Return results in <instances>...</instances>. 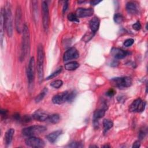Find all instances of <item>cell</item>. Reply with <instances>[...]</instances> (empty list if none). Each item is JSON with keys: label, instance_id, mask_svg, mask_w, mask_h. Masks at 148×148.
I'll return each instance as SVG.
<instances>
[{"label": "cell", "instance_id": "41", "mask_svg": "<svg viewBox=\"0 0 148 148\" xmlns=\"http://www.w3.org/2000/svg\"><path fill=\"white\" fill-rule=\"evenodd\" d=\"M119 64V62H118L117 61H113V62L112 64V65H112V66H116V65H117V64Z\"/></svg>", "mask_w": 148, "mask_h": 148}, {"label": "cell", "instance_id": "34", "mask_svg": "<svg viewBox=\"0 0 148 148\" xmlns=\"http://www.w3.org/2000/svg\"><path fill=\"white\" fill-rule=\"evenodd\" d=\"M93 36V34L92 33H88L85 34V35L83 37V40L86 42H87L89 41L90 39H91L92 38V37Z\"/></svg>", "mask_w": 148, "mask_h": 148}, {"label": "cell", "instance_id": "3", "mask_svg": "<svg viewBox=\"0 0 148 148\" xmlns=\"http://www.w3.org/2000/svg\"><path fill=\"white\" fill-rule=\"evenodd\" d=\"M10 4L7 2L4 9L5 26L8 36L11 37L13 35V16L10 7Z\"/></svg>", "mask_w": 148, "mask_h": 148}, {"label": "cell", "instance_id": "39", "mask_svg": "<svg viewBox=\"0 0 148 148\" xmlns=\"http://www.w3.org/2000/svg\"><path fill=\"white\" fill-rule=\"evenodd\" d=\"M8 113V111L5 109H1V114L2 117H6Z\"/></svg>", "mask_w": 148, "mask_h": 148}, {"label": "cell", "instance_id": "5", "mask_svg": "<svg viewBox=\"0 0 148 148\" xmlns=\"http://www.w3.org/2000/svg\"><path fill=\"white\" fill-rule=\"evenodd\" d=\"M42 23L43 28L45 32H47L49 27L50 17L49 8L46 1H43L42 3Z\"/></svg>", "mask_w": 148, "mask_h": 148}, {"label": "cell", "instance_id": "16", "mask_svg": "<svg viewBox=\"0 0 148 148\" xmlns=\"http://www.w3.org/2000/svg\"><path fill=\"white\" fill-rule=\"evenodd\" d=\"M89 24H90V28L91 31L93 33H95L99 29V24H100V20L98 17H94L90 21Z\"/></svg>", "mask_w": 148, "mask_h": 148}, {"label": "cell", "instance_id": "8", "mask_svg": "<svg viewBox=\"0 0 148 148\" xmlns=\"http://www.w3.org/2000/svg\"><path fill=\"white\" fill-rule=\"evenodd\" d=\"M35 59L34 57H31L29 60L27 70V75L28 78V81L29 84H31L35 78Z\"/></svg>", "mask_w": 148, "mask_h": 148}, {"label": "cell", "instance_id": "22", "mask_svg": "<svg viewBox=\"0 0 148 148\" xmlns=\"http://www.w3.org/2000/svg\"><path fill=\"white\" fill-rule=\"evenodd\" d=\"M79 66V64L76 61L69 62L65 65V69L67 71H73Z\"/></svg>", "mask_w": 148, "mask_h": 148}, {"label": "cell", "instance_id": "37", "mask_svg": "<svg viewBox=\"0 0 148 148\" xmlns=\"http://www.w3.org/2000/svg\"><path fill=\"white\" fill-rule=\"evenodd\" d=\"M68 1H65L64 4V6L62 9L63 13H64L66 11V10L68 9Z\"/></svg>", "mask_w": 148, "mask_h": 148}, {"label": "cell", "instance_id": "21", "mask_svg": "<svg viewBox=\"0 0 148 148\" xmlns=\"http://www.w3.org/2000/svg\"><path fill=\"white\" fill-rule=\"evenodd\" d=\"M105 112H106V109L102 108L97 109L94 113V115H93L94 120H98V119L103 117L105 114Z\"/></svg>", "mask_w": 148, "mask_h": 148}, {"label": "cell", "instance_id": "32", "mask_svg": "<svg viewBox=\"0 0 148 148\" xmlns=\"http://www.w3.org/2000/svg\"><path fill=\"white\" fill-rule=\"evenodd\" d=\"M134 43V40L133 39L130 38L128 39L127 40H125L123 43V45L125 46V47H130L131 45H132Z\"/></svg>", "mask_w": 148, "mask_h": 148}, {"label": "cell", "instance_id": "6", "mask_svg": "<svg viewBox=\"0 0 148 148\" xmlns=\"http://www.w3.org/2000/svg\"><path fill=\"white\" fill-rule=\"evenodd\" d=\"M114 86L119 88H124L130 87L132 84V79L130 77H115L111 80Z\"/></svg>", "mask_w": 148, "mask_h": 148}, {"label": "cell", "instance_id": "24", "mask_svg": "<svg viewBox=\"0 0 148 148\" xmlns=\"http://www.w3.org/2000/svg\"><path fill=\"white\" fill-rule=\"evenodd\" d=\"M113 125V123L112 121L109 119H104L103 121V127L104 132H107L109 130H110Z\"/></svg>", "mask_w": 148, "mask_h": 148}, {"label": "cell", "instance_id": "25", "mask_svg": "<svg viewBox=\"0 0 148 148\" xmlns=\"http://www.w3.org/2000/svg\"><path fill=\"white\" fill-rule=\"evenodd\" d=\"M47 120L52 124H57L60 121V117L58 114H53L49 116Z\"/></svg>", "mask_w": 148, "mask_h": 148}, {"label": "cell", "instance_id": "2", "mask_svg": "<svg viewBox=\"0 0 148 148\" xmlns=\"http://www.w3.org/2000/svg\"><path fill=\"white\" fill-rule=\"evenodd\" d=\"M23 36L21 40V56L22 60L28 54L30 49V38L28 27L26 24L24 25L23 29Z\"/></svg>", "mask_w": 148, "mask_h": 148}, {"label": "cell", "instance_id": "33", "mask_svg": "<svg viewBox=\"0 0 148 148\" xmlns=\"http://www.w3.org/2000/svg\"><path fill=\"white\" fill-rule=\"evenodd\" d=\"M69 147H83V145L82 143L78 142H75L71 143L70 145L68 146Z\"/></svg>", "mask_w": 148, "mask_h": 148}, {"label": "cell", "instance_id": "7", "mask_svg": "<svg viewBox=\"0 0 148 148\" xmlns=\"http://www.w3.org/2000/svg\"><path fill=\"white\" fill-rule=\"evenodd\" d=\"M14 20H15V27H16V31L18 33H20L21 31H23L24 25H23V23H22L23 15H22L21 9L20 6L18 5L17 6V8L16 10Z\"/></svg>", "mask_w": 148, "mask_h": 148}, {"label": "cell", "instance_id": "11", "mask_svg": "<svg viewBox=\"0 0 148 148\" xmlns=\"http://www.w3.org/2000/svg\"><path fill=\"white\" fill-rule=\"evenodd\" d=\"M79 57L78 51L75 47H71L67 50L64 54L63 59L64 61H68L72 59H76Z\"/></svg>", "mask_w": 148, "mask_h": 148}, {"label": "cell", "instance_id": "19", "mask_svg": "<svg viewBox=\"0 0 148 148\" xmlns=\"http://www.w3.org/2000/svg\"><path fill=\"white\" fill-rule=\"evenodd\" d=\"M61 133H62L61 130H57V131H53L50 134H48L46 136V138L50 142L54 143L56 140V139L58 138V137L61 134Z\"/></svg>", "mask_w": 148, "mask_h": 148}, {"label": "cell", "instance_id": "26", "mask_svg": "<svg viewBox=\"0 0 148 148\" xmlns=\"http://www.w3.org/2000/svg\"><path fill=\"white\" fill-rule=\"evenodd\" d=\"M114 21L117 24H121L124 20V17L120 13H116L113 16Z\"/></svg>", "mask_w": 148, "mask_h": 148}, {"label": "cell", "instance_id": "17", "mask_svg": "<svg viewBox=\"0 0 148 148\" xmlns=\"http://www.w3.org/2000/svg\"><path fill=\"white\" fill-rule=\"evenodd\" d=\"M126 9L128 13L131 14H135L138 12L137 5L134 2H128L126 4Z\"/></svg>", "mask_w": 148, "mask_h": 148}, {"label": "cell", "instance_id": "10", "mask_svg": "<svg viewBox=\"0 0 148 148\" xmlns=\"http://www.w3.org/2000/svg\"><path fill=\"white\" fill-rule=\"evenodd\" d=\"M25 144L31 147H43L45 146V142L41 139L35 136H29L25 140Z\"/></svg>", "mask_w": 148, "mask_h": 148}, {"label": "cell", "instance_id": "1", "mask_svg": "<svg viewBox=\"0 0 148 148\" xmlns=\"http://www.w3.org/2000/svg\"><path fill=\"white\" fill-rule=\"evenodd\" d=\"M45 60V53L42 44H39L37 49V73L39 83L43 81L44 76L43 64Z\"/></svg>", "mask_w": 148, "mask_h": 148}, {"label": "cell", "instance_id": "23", "mask_svg": "<svg viewBox=\"0 0 148 148\" xmlns=\"http://www.w3.org/2000/svg\"><path fill=\"white\" fill-rule=\"evenodd\" d=\"M47 91H48L47 88L46 87H45V88L41 91V92L35 97V102L38 103V102H39L40 101H41L44 98L45 96L46 95V94H47Z\"/></svg>", "mask_w": 148, "mask_h": 148}, {"label": "cell", "instance_id": "4", "mask_svg": "<svg viewBox=\"0 0 148 148\" xmlns=\"http://www.w3.org/2000/svg\"><path fill=\"white\" fill-rule=\"evenodd\" d=\"M47 128L42 125H32L24 128L22 130V134L27 136H34L42 132H44Z\"/></svg>", "mask_w": 148, "mask_h": 148}, {"label": "cell", "instance_id": "38", "mask_svg": "<svg viewBox=\"0 0 148 148\" xmlns=\"http://www.w3.org/2000/svg\"><path fill=\"white\" fill-rule=\"evenodd\" d=\"M140 146V142L139 140H136L135 141L134 143H133V145H132V147L133 148H138Z\"/></svg>", "mask_w": 148, "mask_h": 148}, {"label": "cell", "instance_id": "13", "mask_svg": "<svg viewBox=\"0 0 148 148\" xmlns=\"http://www.w3.org/2000/svg\"><path fill=\"white\" fill-rule=\"evenodd\" d=\"M94 10L91 8H78L76 11V15L77 17H90L93 14Z\"/></svg>", "mask_w": 148, "mask_h": 148}, {"label": "cell", "instance_id": "42", "mask_svg": "<svg viewBox=\"0 0 148 148\" xmlns=\"http://www.w3.org/2000/svg\"><path fill=\"white\" fill-rule=\"evenodd\" d=\"M103 147H110V146L108 145H105L103 146Z\"/></svg>", "mask_w": 148, "mask_h": 148}, {"label": "cell", "instance_id": "36", "mask_svg": "<svg viewBox=\"0 0 148 148\" xmlns=\"http://www.w3.org/2000/svg\"><path fill=\"white\" fill-rule=\"evenodd\" d=\"M132 28L136 30V31H139L140 30V29L141 28V25L139 21H137L136 23H135V24H134L132 25Z\"/></svg>", "mask_w": 148, "mask_h": 148}, {"label": "cell", "instance_id": "28", "mask_svg": "<svg viewBox=\"0 0 148 148\" xmlns=\"http://www.w3.org/2000/svg\"><path fill=\"white\" fill-rule=\"evenodd\" d=\"M63 82L61 80H56L50 83V86L54 88H58L62 86Z\"/></svg>", "mask_w": 148, "mask_h": 148}, {"label": "cell", "instance_id": "12", "mask_svg": "<svg viewBox=\"0 0 148 148\" xmlns=\"http://www.w3.org/2000/svg\"><path fill=\"white\" fill-rule=\"evenodd\" d=\"M69 92L66 91L54 95L52 98V102L55 104H61L67 101Z\"/></svg>", "mask_w": 148, "mask_h": 148}, {"label": "cell", "instance_id": "14", "mask_svg": "<svg viewBox=\"0 0 148 148\" xmlns=\"http://www.w3.org/2000/svg\"><path fill=\"white\" fill-rule=\"evenodd\" d=\"M49 115L45 112L40 110H36L32 115V119L39 121H45L47 120Z\"/></svg>", "mask_w": 148, "mask_h": 148}, {"label": "cell", "instance_id": "27", "mask_svg": "<svg viewBox=\"0 0 148 148\" xmlns=\"http://www.w3.org/2000/svg\"><path fill=\"white\" fill-rule=\"evenodd\" d=\"M62 67H60V68H58L56 71H54L53 73H52L51 74H50L49 76H47V78H46V80H49V79H53V78L55 77L56 76H58V75L59 74H60V73L62 72Z\"/></svg>", "mask_w": 148, "mask_h": 148}, {"label": "cell", "instance_id": "40", "mask_svg": "<svg viewBox=\"0 0 148 148\" xmlns=\"http://www.w3.org/2000/svg\"><path fill=\"white\" fill-rule=\"evenodd\" d=\"M101 2V1H97V0H94V1H90V4L93 5V6H95V5H98L99 3Z\"/></svg>", "mask_w": 148, "mask_h": 148}, {"label": "cell", "instance_id": "31", "mask_svg": "<svg viewBox=\"0 0 148 148\" xmlns=\"http://www.w3.org/2000/svg\"><path fill=\"white\" fill-rule=\"evenodd\" d=\"M146 134H147V130H146V128H145L143 127L142 129H140V130L139 132L138 138H139L140 140H142L145 137Z\"/></svg>", "mask_w": 148, "mask_h": 148}, {"label": "cell", "instance_id": "30", "mask_svg": "<svg viewBox=\"0 0 148 148\" xmlns=\"http://www.w3.org/2000/svg\"><path fill=\"white\" fill-rule=\"evenodd\" d=\"M76 95V92L75 91H72L69 92L68 95V98H67V101L72 102L75 98Z\"/></svg>", "mask_w": 148, "mask_h": 148}, {"label": "cell", "instance_id": "18", "mask_svg": "<svg viewBox=\"0 0 148 148\" xmlns=\"http://www.w3.org/2000/svg\"><path fill=\"white\" fill-rule=\"evenodd\" d=\"M5 19H4V9H1V31H0V38H1V44L2 46L3 39V29L5 28Z\"/></svg>", "mask_w": 148, "mask_h": 148}, {"label": "cell", "instance_id": "29", "mask_svg": "<svg viewBox=\"0 0 148 148\" xmlns=\"http://www.w3.org/2000/svg\"><path fill=\"white\" fill-rule=\"evenodd\" d=\"M68 19L71 21H74V22H79V20L78 19V17L76 15L75 13H69L67 16Z\"/></svg>", "mask_w": 148, "mask_h": 148}, {"label": "cell", "instance_id": "20", "mask_svg": "<svg viewBox=\"0 0 148 148\" xmlns=\"http://www.w3.org/2000/svg\"><path fill=\"white\" fill-rule=\"evenodd\" d=\"M14 134V130L13 128H10L6 132L5 135V141L6 145H9L12 142Z\"/></svg>", "mask_w": 148, "mask_h": 148}, {"label": "cell", "instance_id": "15", "mask_svg": "<svg viewBox=\"0 0 148 148\" xmlns=\"http://www.w3.org/2000/svg\"><path fill=\"white\" fill-rule=\"evenodd\" d=\"M111 54L116 59H122L127 56V52L119 48H113L111 50Z\"/></svg>", "mask_w": 148, "mask_h": 148}, {"label": "cell", "instance_id": "35", "mask_svg": "<svg viewBox=\"0 0 148 148\" xmlns=\"http://www.w3.org/2000/svg\"><path fill=\"white\" fill-rule=\"evenodd\" d=\"M116 94V91L113 88H110L109 90H108V91L106 92V95L109 97H113L114 94Z\"/></svg>", "mask_w": 148, "mask_h": 148}, {"label": "cell", "instance_id": "9", "mask_svg": "<svg viewBox=\"0 0 148 148\" xmlns=\"http://www.w3.org/2000/svg\"><path fill=\"white\" fill-rule=\"evenodd\" d=\"M146 102L143 101L140 98H138L134 100L130 106V111L142 112L145 110Z\"/></svg>", "mask_w": 148, "mask_h": 148}]
</instances>
